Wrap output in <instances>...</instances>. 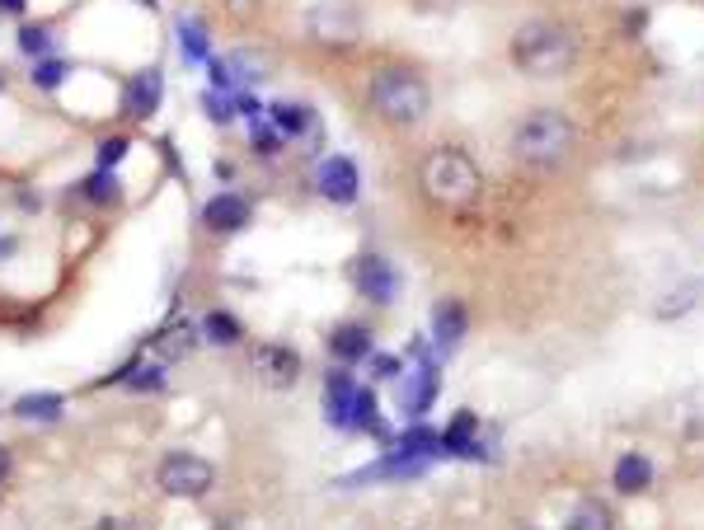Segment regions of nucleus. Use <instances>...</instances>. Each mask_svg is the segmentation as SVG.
<instances>
[{
    "label": "nucleus",
    "mask_w": 704,
    "mask_h": 530,
    "mask_svg": "<svg viewBox=\"0 0 704 530\" xmlns=\"http://www.w3.org/2000/svg\"><path fill=\"white\" fill-rule=\"evenodd\" d=\"M418 184H422V198H428L432 207L470 211L484 192V174L461 146H437V151H428V161H422Z\"/></svg>",
    "instance_id": "f257e3e1"
},
{
    "label": "nucleus",
    "mask_w": 704,
    "mask_h": 530,
    "mask_svg": "<svg viewBox=\"0 0 704 530\" xmlns=\"http://www.w3.org/2000/svg\"><path fill=\"white\" fill-rule=\"evenodd\" d=\"M432 399H437V366L418 362L414 380H404V385H399V413L409 418V422H422V413H428V404H432Z\"/></svg>",
    "instance_id": "ddd939ff"
},
{
    "label": "nucleus",
    "mask_w": 704,
    "mask_h": 530,
    "mask_svg": "<svg viewBox=\"0 0 704 530\" xmlns=\"http://www.w3.org/2000/svg\"><path fill=\"white\" fill-rule=\"evenodd\" d=\"M10 413L20 418V422H57V418L66 413V399L52 395V390H43V395H24V399H14Z\"/></svg>",
    "instance_id": "6ab92c4d"
},
{
    "label": "nucleus",
    "mask_w": 704,
    "mask_h": 530,
    "mask_svg": "<svg viewBox=\"0 0 704 530\" xmlns=\"http://www.w3.org/2000/svg\"><path fill=\"white\" fill-rule=\"evenodd\" d=\"M0 10H6V14H24L29 0H0Z\"/></svg>",
    "instance_id": "473e14b6"
},
{
    "label": "nucleus",
    "mask_w": 704,
    "mask_h": 530,
    "mask_svg": "<svg viewBox=\"0 0 704 530\" xmlns=\"http://www.w3.org/2000/svg\"><path fill=\"white\" fill-rule=\"evenodd\" d=\"M95 530H132V521H118V517H103Z\"/></svg>",
    "instance_id": "2f4dec72"
},
{
    "label": "nucleus",
    "mask_w": 704,
    "mask_h": 530,
    "mask_svg": "<svg viewBox=\"0 0 704 530\" xmlns=\"http://www.w3.org/2000/svg\"><path fill=\"white\" fill-rule=\"evenodd\" d=\"M573 118L559 113V109H536L531 118L517 122L513 132V155L521 165H536V169H554L573 155Z\"/></svg>",
    "instance_id": "20e7f679"
},
{
    "label": "nucleus",
    "mask_w": 704,
    "mask_h": 530,
    "mask_svg": "<svg viewBox=\"0 0 704 530\" xmlns=\"http://www.w3.org/2000/svg\"><path fill=\"white\" fill-rule=\"evenodd\" d=\"M250 146H254V155H277L282 132L273 128V122H268V128H263V122H254V128H250Z\"/></svg>",
    "instance_id": "cd10ccee"
},
{
    "label": "nucleus",
    "mask_w": 704,
    "mask_h": 530,
    "mask_svg": "<svg viewBox=\"0 0 704 530\" xmlns=\"http://www.w3.org/2000/svg\"><path fill=\"white\" fill-rule=\"evenodd\" d=\"M80 198H85V202H95V207L118 202V179H113V169H95L90 179L80 184Z\"/></svg>",
    "instance_id": "b1692460"
},
{
    "label": "nucleus",
    "mask_w": 704,
    "mask_h": 530,
    "mask_svg": "<svg viewBox=\"0 0 704 530\" xmlns=\"http://www.w3.org/2000/svg\"><path fill=\"white\" fill-rule=\"evenodd\" d=\"M66 76H70V66L62 57H43L38 66H33V90L52 95V90H62V85H66Z\"/></svg>",
    "instance_id": "393cba45"
},
{
    "label": "nucleus",
    "mask_w": 704,
    "mask_h": 530,
    "mask_svg": "<svg viewBox=\"0 0 704 530\" xmlns=\"http://www.w3.org/2000/svg\"><path fill=\"white\" fill-rule=\"evenodd\" d=\"M155 484H161L169 498H207L211 484H217V470H211V461H202L198 451H169L161 470H155Z\"/></svg>",
    "instance_id": "39448f33"
},
{
    "label": "nucleus",
    "mask_w": 704,
    "mask_h": 530,
    "mask_svg": "<svg viewBox=\"0 0 704 530\" xmlns=\"http://www.w3.org/2000/svg\"><path fill=\"white\" fill-rule=\"evenodd\" d=\"M179 52H184V62L188 66H202L207 57H211V43H207V29H202V20H179Z\"/></svg>",
    "instance_id": "4be33fe9"
},
{
    "label": "nucleus",
    "mask_w": 704,
    "mask_h": 530,
    "mask_svg": "<svg viewBox=\"0 0 704 530\" xmlns=\"http://www.w3.org/2000/svg\"><path fill=\"white\" fill-rule=\"evenodd\" d=\"M198 347H202V329L193 324V320L165 324L161 333H155V343H151L155 362H179V357H188V352H198Z\"/></svg>",
    "instance_id": "f8f14e48"
},
{
    "label": "nucleus",
    "mask_w": 704,
    "mask_h": 530,
    "mask_svg": "<svg viewBox=\"0 0 704 530\" xmlns=\"http://www.w3.org/2000/svg\"><path fill=\"white\" fill-rule=\"evenodd\" d=\"M648 484H653V465H648V455L629 451V455L615 461V488L620 493H644Z\"/></svg>",
    "instance_id": "aec40b11"
},
{
    "label": "nucleus",
    "mask_w": 704,
    "mask_h": 530,
    "mask_svg": "<svg viewBox=\"0 0 704 530\" xmlns=\"http://www.w3.org/2000/svg\"><path fill=\"white\" fill-rule=\"evenodd\" d=\"M372 376L376 380H395L399 376V357H391V352H372Z\"/></svg>",
    "instance_id": "c756f323"
},
{
    "label": "nucleus",
    "mask_w": 704,
    "mask_h": 530,
    "mask_svg": "<svg viewBox=\"0 0 704 530\" xmlns=\"http://www.w3.org/2000/svg\"><path fill=\"white\" fill-rule=\"evenodd\" d=\"M352 399H358V380H352L348 371H329V380H324V418H329V428L348 432Z\"/></svg>",
    "instance_id": "4468645a"
},
{
    "label": "nucleus",
    "mask_w": 704,
    "mask_h": 530,
    "mask_svg": "<svg viewBox=\"0 0 704 530\" xmlns=\"http://www.w3.org/2000/svg\"><path fill=\"white\" fill-rule=\"evenodd\" d=\"M122 155H128V136H109V141L99 146V169L122 165Z\"/></svg>",
    "instance_id": "c85d7f7f"
},
{
    "label": "nucleus",
    "mask_w": 704,
    "mask_h": 530,
    "mask_svg": "<svg viewBox=\"0 0 704 530\" xmlns=\"http://www.w3.org/2000/svg\"><path fill=\"white\" fill-rule=\"evenodd\" d=\"M250 371L268 390H292L301 380V352H292L287 343H258L250 352Z\"/></svg>",
    "instance_id": "0eeeda50"
},
{
    "label": "nucleus",
    "mask_w": 704,
    "mask_h": 530,
    "mask_svg": "<svg viewBox=\"0 0 704 530\" xmlns=\"http://www.w3.org/2000/svg\"><path fill=\"white\" fill-rule=\"evenodd\" d=\"M306 29L324 47H352L362 38V10L352 0H320V5H310Z\"/></svg>",
    "instance_id": "423d86ee"
},
{
    "label": "nucleus",
    "mask_w": 704,
    "mask_h": 530,
    "mask_svg": "<svg viewBox=\"0 0 704 530\" xmlns=\"http://www.w3.org/2000/svg\"><path fill=\"white\" fill-rule=\"evenodd\" d=\"M432 109V90L414 66H381L372 76V113L391 128H418Z\"/></svg>",
    "instance_id": "7ed1b4c3"
},
{
    "label": "nucleus",
    "mask_w": 704,
    "mask_h": 530,
    "mask_svg": "<svg viewBox=\"0 0 704 530\" xmlns=\"http://www.w3.org/2000/svg\"><path fill=\"white\" fill-rule=\"evenodd\" d=\"M352 287H358L366 300H372V306H395V296H399V273H395L391 258L362 254L358 263H352Z\"/></svg>",
    "instance_id": "6e6552de"
},
{
    "label": "nucleus",
    "mask_w": 704,
    "mask_h": 530,
    "mask_svg": "<svg viewBox=\"0 0 704 530\" xmlns=\"http://www.w3.org/2000/svg\"><path fill=\"white\" fill-rule=\"evenodd\" d=\"M268 122L282 132V136H320V122H315V109H306V103H292V99H277L268 103Z\"/></svg>",
    "instance_id": "dca6fc26"
},
{
    "label": "nucleus",
    "mask_w": 704,
    "mask_h": 530,
    "mask_svg": "<svg viewBox=\"0 0 704 530\" xmlns=\"http://www.w3.org/2000/svg\"><path fill=\"white\" fill-rule=\"evenodd\" d=\"M250 221H254V202L244 198V192H235V188L217 192V198L202 207V225L211 235H240Z\"/></svg>",
    "instance_id": "9d476101"
},
{
    "label": "nucleus",
    "mask_w": 704,
    "mask_h": 530,
    "mask_svg": "<svg viewBox=\"0 0 704 530\" xmlns=\"http://www.w3.org/2000/svg\"><path fill=\"white\" fill-rule=\"evenodd\" d=\"M221 5L231 10V14H240V20H244V14H254V10H258V0H221Z\"/></svg>",
    "instance_id": "7c9ffc66"
},
{
    "label": "nucleus",
    "mask_w": 704,
    "mask_h": 530,
    "mask_svg": "<svg viewBox=\"0 0 704 530\" xmlns=\"http://www.w3.org/2000/svg\"><path fill=\"white\" fill-rule=\"evenodd\" d=\"M395 455H414V461H432V455H442V432H432L428 422H409V432L399 441H391Z\"/></svg>",
    "instance_id": "a211bd4d"
},
{
    "label": "nucleus",
    "mask_w": 704,
    "mask_h": 530,
    "mask_svg": "<svg viewBox=\"0 0 704 530\" xmlns=\"http://www.w3.org/2000/svg\"><path fill=\"white\" fill-rule=\"evenodd\" d=\"M202 113H207L211 122H231V118H235V95L207 90V95H202Z\"/></svg>",
    "instance_id": "bb28decb"
},
{
    "label": "nucleus",
    "mask_w": 704,
    "mask_h": 530,
    "mask_svg": "<svg viewBox=\"0 0 704 530\" xmlns=\"http://www.w3.org/2000/svg\"><path fill=\"white\" fill-rule=\"evenodd\" d=\"M198 329H202V343H211V347H235L244 339L240 320H235V314H226V310H211Z\"/></svg>",
    "instance_id": "412c9836"
},
{
    "label": "nucleus",
    "mask_w": 704,
    "mask_h": 530,
    "mask_svg": "<svg viewBox=\"0 0 704 530\" xmlns=\"http://www.w3.org/2000/svg\"><path fill=\"white\" fill-rule=\"evenodd\" d=\"M161 99H165V70H136V76L128 80V90H122V113L136 118V122H146L155 109H161Z\"/></svg>",
    "instance_id": "9b49d317"
},
{
    "label": "nucleus",
    "mask_w": 704,
    "mask_h": 530,
    "mask_svg": "<svg viewBox=\"0 0 704 530\" xmlns=\"http://www.w3.org/2000/svg\"><path fill=\"white\" fill-rule=\"evenodd\" d=\"M52 43H57V38H52L47 24H24L20 29V52H24V57H33V62H43L47 52H52Z\"/></svg>",
    "instance_id": "a878e982"
},
{
    "label": "nucleus",
    "mask_w": 704,
    "mask_h": 530,
    "mask_svg": "<svg viewBox=\"0 0 704 530\" xmlns=\"http://www.w3.org/2000/svg\"><path fill=\"white\" fill-rule=\"evenodd\" d=\"M563 530H610V511L602 507V503H578L573 511H569V521H563Z\"/></svg>",
    "instance_id": "5701e85b"
},
{
    "label": "nucleus",
    "mask_w": 704,
    "mask_h": 530,
    "mask_svg": "<svg viewBox=\"0 0 704 530\" xmlns=\"http://www.w3.org/2000/svg\"><path fill=\"white\" fill-rule=\"evenodd\" d=\"M465 329H470V320H465V306L461 300H437V310H432V339H437V352H455L461 347V339H465Z\"/></svg>",
    "instance_id": "2eb2a0df"
},
{
    "label": "nucleus",
    "mask_w": 704,
    "mask_h": 530,
    "mask_svg": "<svg viewBox=\"0 0 704 530\" xmlns=\"http://www.w3.org/2000/svg\"><path fill=\"white\" fill-rule=\"evenodd\" d=\"M6 474H10V451L0 446V484H6Z\"/></svg>",
    "instance_id": "72a5a7b5"
},
{
    "label": "nucleus",
    "mask_w": 704,
    "mask_h": 530,
    "mask_svg": "<svg viewBox=\"0 0 704 530\" xmlns=\"http://www.w3.org/2000/svg\"><path fill=\"white\" fill-rule=\"evenodd\" d=\"M315 188H320V198L333 202V207H352L362 192V174H358V161L352 155H329L315 174Z\"/></svg>",
    "instance_id": "1a4fd4ad"
},
{
    "label": "nucleus",
    "mask_w": 704,
    "mask_h": 530,
    "mask_svg": "<svg viewBox=\"0 0 704 530\" xmlns=\"http://www.w3.org/2000/svg\"><path fill=\"white\" fill-rule=\"evenodd\" d=\"M329 352L339 362H362V357H372V329L366 324H339L329 333Z\"/></svg>",
    "instance_id": "f3484780"
},
{
    "label": "nucleus",
    "mask_w": 704,
    "mask_h": 530,
    "mask_svg": "<svg viewBox=\"0 0 704 530\" xmlns=\"http://www.w3.org/2000/svg\"><path fill=\"white\" fill-rule=\"evenodd\" d=\"M136 5H151V10H155V0H136Z\"/></svg>",
    "instance_id": "f704fd0d"
},
{
    "label": "nucleus",
    "mask_w": 704,
    "mask_h": 530,
    "mask_svg": "<svg viewBox=\"0 0 704 530\" xmlns=\"http://www.w3.org/2000/svg\"><path fill=\"white\" fill-rule=\"evenodd\" d=\"M573 57H578V38L554 20H526L513 33V66L521 76H536V80L563 76Z\"/></svg>",
    "instance_id": "f03ea898"
}]
</instances>
